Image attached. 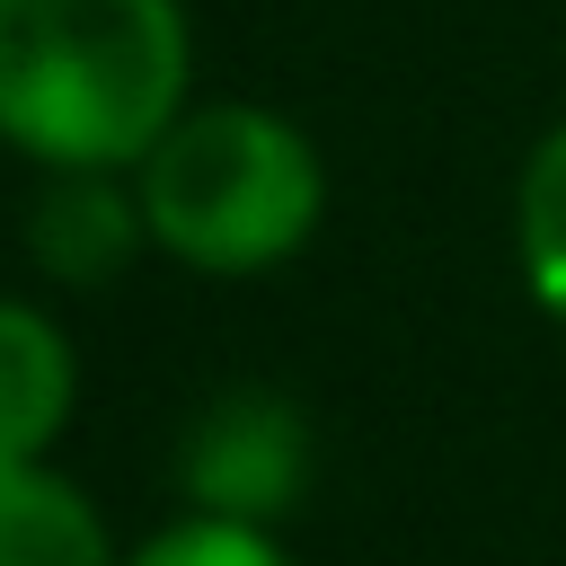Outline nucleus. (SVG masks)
<instances>
[{"label":"nucleus","mask_w":566,"mask_h":566,"mask_svg":"<svg viewBox=\"0 0 566 566\" xmlns=\"http://www.w3.org/2000/svg\"><path fill=\"white\" fill-rule=\"evenodd\" d=\"M186 80V0H0V142L35 168H142Z\"/></svg>","instance_id":"nucleus-1"},{"label":"nucleus","mask_w":566,"mask_h":566,"mask_svg":"<svg viewBox=\"0 0 566 566\" xmlns=\"http://www.w3.org/2000/svg\"><path fill=\"white\" fill-rule=\"evenodd\" d=\"M133 186H142L150 248L177 256L186 274H212V283H248V274L292 265L327 212V168H318L310 133L274 106H248V97L186 106L150 142Z\"/></svg>","instance_id":"nucleus-2"},{"label":"nucleus","mask_w":566,"mask_h":566,"mask_svg":"<svg viewBox=\"0 0 566 566\" xmlns=\"http://www.w3.org/2000/svg\"><path fill=\"white\" fill-rule=\"evenodd\" d=\"M310 478V424L274 389H221L186 433V495L195 513L274 522Z\"/></svg>","instance_id":"nucleus-3"},{"label":"nucleus","mask_w":566,"mask_h":566,"mask_svg":"<svg viewBox=\"0 0 566 566\" xmlns=\"http://www.w3.org/2000/svg\"><path fill=\"white\" fill-rule=\"evenodd\" d=\"M150 239L133 168H44L27 203V256L53 283H115L133 248Z\"/></svg>","instance_id":"nucleus-4"},{"label":"nucleus","mask_w":566,"mask_h":566,"mask_svg":"<svg viewBox=\"0 0 566 566\" xmlns=\"http://www.w3.org/2000/svg\"><path fill=\"white\" fill-rule=\"evenodd\" d=\"M80 407V354L71 336L35 310L0 292V460H44L62 442Z\"/></svg>","instance_id":"nucleus-5"},{"label":"nucleus","mask_w":566,"mask_h":566,"mask_svg":"<svg viewBox=\"0 0 566 566\" xmlns=\"http://www.w3.org/2000/svg\"><path fill=\"white\" fill-rule=\"evenodd\" d=\"M0 566H124L97 504L44 469V460H0Z\"/></svg>","instance_id":"nucleus-6"},{"label":"nucleus","mask_w":566,"mask_h":566,"mask_svg":"<svg viewBox=\"0 0 566 566\" xmlns=\"http://www.w3.org/2000/svg\"><path fill=\"white\" fill-rule=\"evenodd\" d=\"M513 256H522V283L531 301L566 327V124H548L522 159V186H513Z\"/></svg>","instance_id":"nucleus-7"},{"label":"nucleus","mask_w":566,"mask_h":566,"mask_svg":"<svg viewBox=\"0 0 566 566\" xmlns=\"http://www.w3.org/2000/svg\"><path fill=\"white\" fill-rule=\"evenodd\" d=\"M124 566H292L283 539L265 522H239V513H177L168 531H150Z\"/></svg>","instance_id":"nucleus-8"}]
</instances>
